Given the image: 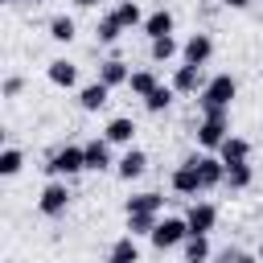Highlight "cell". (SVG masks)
Here are the masks:
<instances>
[{"mask_svg": "<svg viewBox=\"0 0 263 263\" xmlns=\"http://www.w3.org/2000/svg\"><path fill=\"white\" fill-rule=\"evenodd\" d=\"M70 185L62 181V177H49V185L41 189V197H37V214L41 218H62L66 210H70Z\"/></svg>", "mask_w": 263, "mask_h": 263, "instance_id": "cell-4", "label": "cell"}, {"mask_svg": "<svg viewBox=\"0 0 263 263\" xmlns=\"http://www.w3.org/2000/svg\"><path fill=\"white\" fill-rule=\"evenodd\" d=\"M111 12L119 16V25H123V29H136V25H144V8H140L136 0H119Z\"/></svg>", "mask_w": 263, "mask_h": 263, "instance_id": "cell-28", "label": "cell"}, {"mask_svg": "<svg viewBox=\"0 0 263 263\" xmlns=\"http://www.w3.org/2000/svg\"><path fill=\"white\" fill-rule=\"evenodd\" d=\"M111 140L107 136H90L86 144H82V152H86V173H107V168H115V156H111Z\"/></svg>", "mask_w": 263, "mask_h": 263, "instance_id": "cell-8", "label": "cell"}, {"mask_svg": "<svg viewBox=\"0 0 263 263\" xmlns=\"http://www.w3.org/2000/svg\"><path fill=\"white\" fill-rule=\"evenodd\" d=\"M197 173H201V189L226 185V160L218 152H197Z\"/></svg>", "mask_w": 263, "mask_h": 263, "instance_id": "cell-10", "label": "cell"}, {"mask_svg": "<svg viewBox=\"0 0 263 263\" xmlns=\"http://www.w3.org/2000/svg\"><path fill=\"white\" fill-rule=\"evenodd\" d=\"M222 8H234V12H242V8H251V0H218Z\"/></svg>", "mask_w": 263, "mask_h": 263, "instance_id": "cell-33", "label": "cell"}, {"mask_svg": "<svg viewBox=\"0 0 263 263\" xmlns=\"http://www.w3.org/2000/svg\"><path fill=\"white\" fill-rule=\"evenodd\" d=\"M45 177H62V181H70V177H78V173H86V152H82V144H62V148H53L49 156H45Z\"/></svg>", "mask_w": 263, "mask_h": 263, "instance_id": "cell-1", "label": "cell"}, {"mask_svg": "<svg viewBox=\"0 0 263 263\" xmlns=\"http://www.w3.org/2000/svg\"><path fill=\"white\" fill-rule=\"evenodd\" d=\"M168 185H173V193H181V197H197V193H205V189H201V173H197V152L185 156V160L173 168Z\"/></svg>", "mask_w": 263, "mask_h": 263, "instance_id": "cell-7", "label": "cell"}, {"mask_svg": "<svg viewBox=\"0 0 263 263\" xmlns=\"http://www.w3.org/2000/svg\"><path fill=\"white\" fill-rule=\"evenodd\" d=\"M156 222H160V214H127V234H136V238H152Z\"/></svg>", "mask_w": 263, "mask_h": 263, "instance_id": "cell-29", "label": "cell"}, {"mask_svg": "<svg viewBox=\"0 0 263 263\" xmlns=\"http://www.w3.org/2000/svg\"><path fill=\"white\" fill-rule=\"evenodd\" d=\"M214 58V37L210 33H189L185 45H181V62H193V66H205Z\"/></svg>", "mask_w": 263, "mask_h": 263, "instance_id": "cell-12", "label": "cell"}, {"mask_svg": "<svg viewBox=\"0 0 263 263\" xmlns=\"http://www.w3.org/2000/svg\"><path fill=\"white\" fill-rule=\"evenodd\" d=\"M205 82H210L205 66H193V62L173 66V78H168V86H173L177 95H201V90H205Z\"/></svg>", "mask_w": 263, "mask_h": 263, "instance_id": "cell-6", "label": "cell"}, {"mask_svg": "<svg viewBox=\"0 0 263 263\" xmlns=\"http://www.w3.org/2000/svg\"><path fill=\"white\" fill-rule=\"evenodd\" d=\"M234 95H238V82H234V74H210L205 90L197 95V107H201V115H205V111H230Z\"/></svg>", "mask_w": 263, "mask_h": 263, "instance_id": "cell-2", "label": "cell"}, {"mask_svg": "<svg viewBox=\"0 0 263 263\" xmlns=\"http://www.w3.org/2000/svg\"><path fill=\"white\" fill-rule=\"evenodd\" d=\"M74 8H99V0H70Z\"/></svg>", "mask_w": 263, "mask_h": 263, "instance_id": "cell-34", "label": "cell"}, {"mask_svg": "<svg viewBox=\"0 0 263 263\" xmlns=\"http://www.w3.org/2000/svg\"><path fill=\"white\" fill-rule=\"evenodd\" d=\"M156 86H160L156 70H132V78H127V90H132L136 99H148V95H152Z\"/></svg>", "mask_w": 263, "mask_h": 263, "instance_id": "cell-25", "label": "cell"}, {"mask_svg": "<svg viewBox=\"0 0 263 263\" xmlns=\"http://www.w3.org/2000/svg\"><path fill=\"white\" fill-rule=\"evenodd\" d=\"M25 4H41V0H25Z\"/></svg>", "mask_w": 263, "mask_h": 263, "instance_id": "cell-36", "label": "cell"}, {"mask_svg": "<svg viewBox=\"0 0 263 263\" xmlns=\"http://www.w3.org/2000/svg\"><path fill=\"white\" fill-rule=\"evenodd\" d=\"M95 37H99V45H115V41L123 37V25H119V16H115V12H103V16L95 21Z\"/></svg>", "mask_w": 263, "mask_h": 263, "instance_id": "cell-22", "label": "cell"}, {"mask_svg": "<svg viewBox=\"0 0 263 263\" xmlns=\"http://www.w3.org/2000/svg\"><path fill=\"white\" fill-rule=\"evenodd\" d=\"M173 99H177V90H173L168 82H160V86H156L148 99H140V103H144V111H148V115H164V111L173 107Z\"/></svg>", "mask_w": 263, "mask_h": 263, "instance_id": "cell-23", "label": "cell"}, {"mask_svg": "<svg viewBox=\"0 0 263 263\" xmlns=\"http://www.w3.org/2000/svg\"><path fill=\"white\" fill-rule=\"evenodd\" d=\"M144 173H148V152L136 148V144L123 148V156L115 160V177H119V181H136V177H144Z\"/></svg>", "mask_w": 263, "mask_h": 263, "instance_id": "cell-9", "label": "cell"}, {"mask_svg": "<svg viewBox=\"0 0 263 263\" xmlns=\"http://www.w3.org/2000/svg\"><path fill=\"white\" fill-rule=\"evenodd\" d=\"M45 78H49V86H58V90H74V86H78V66H74L70 58H53V62L45 66Z\"/></svg>", "mask_w": 263, "mask_h": 263, "instance_id": "cell-13", "label": "cell"}, {"mask_svg": "<svg viewBox=\"0 0 263 263\" xmlns=\"http://www.w3.org/2000/svg\"><path fill=\"white\" fill-rule=\"evenodd\" d=\"M21 90H25V78H21V74H8V78H4V99H16Z\"/></svg>", "mask_w": 263, "mask_h": 263, "instance_id": "cell-32", "label": "cell"}, {"mask_svg": "<svg viewBox=\"0 0 263 263\" xmlns=\"http://www.w3.org/2000/svg\"><path fill=\"white\" fill-rule=\"evenodd\" d=\"M193 136H197V148L201 152H218L222 140L230 136V111H205Z\"/></svg>", "mask_w": 263, "mask_h": 263, "instance_id": "cell-3", "label": "cell"}, {"mask_svg": "<svg viewBox=\"0 0 263 263\" xmlns=\"http://www.w3.org/2000/svg\"><path fill=\"white\" fill-rule=\"evenodd\" d=\"M173 25H177V16H173L168 8H156V12H148V16H144V25H140V29H144V37H148V41H156V37H168V33H173Z\"/></svg>", "mask_w": 263, "mask_h": 263, "instance_id": "cell-17", "label": "cell"}, {"mask_svg": "<svg viewBox=\"0 0 263 263\" xmlns=\"http://www.w3.org/2000/svg\"><path fill=\"white\" fill-rule=\"evenodd\" d=\"M210 263H259V255H247V251H238V247H226V251H218Z\"/></svg>", "mask_w": 263, "mask_h": 263, "instance_id": "cell-31", "label": "cell"}, {"mask_svg": "<svg viewBox=\"0 0 263 263\" xmlns=\"http://www.w3.org/2000/svg\"><path fill=\"white\" fill-rule=\"evenodd\" d=\"M160 210H164V197H160V193H152V189L123 197V214H160Z\"/></svg>", "mask_w": 263, "mask_h": 263, "instance_id": "cell-18", "label": "cell"}, {"mask_svg": "<svg viewBox=\"0 0 263 263\" xmlns=\"http://www.w3.org/2000/svg\"><path fill=\"white\" fill-rule=\"evenodd\" d=\"M74 37H78V21H74V16H66V12L49 16V41H58V45H70Z\"/></svg>", "mask_w": 263, "mask_h": 263, "instance_id": "cell-21", "label": "cell"}, {"mask_svg": "<svg viewBox=\"0 0 263 263\" xmlns=\"http://www.w3.org/2000/svg\"><path fill=\"white\" fill-rule=\"evenodd\" d=\"M259 263H263V238H259Z\"/></svg>", "mask_w": 263, "mask_h": 263, "instance_id": "cell-35", "label": "cell"}, {"mask_svg": "<svg viewBox=\"0 0 263 263\" xmlns=\"http://www.w3.org/2000/svg\"><path fill=\"white\" fill-rule=\"evenodd\" d=\"M185 222H189V234H210L218 226V205L214 201H193L185 210Z\"/></svg>", "mask_w": 263, "mask_h": 263, "instance_id": "cell-11", "label": "cell"}, {"mask_svg": "<svg viewBox=\"0 0 263 263\" xmlns=\"http://www.w3.org/2000/svg\"><path fill=\"white\" fill-rule=\"evenodd\" d=\"M136 132H140V127H136L132 115H115V119H107V127H103V136H107L115 148H132V144H136Z\"/></svg>", "mask_w": 263, "mask_h": 263, "instance_id": "cell-15", "label": "cell"}, {"mask_svg": "<svg viewBox=\"0 0 263 263\" xmlns=\"http://www.w3.org/2000/svg\"><path fill=\"white\" fill-rule=\"evenodd\" d=\"M218 156H222L226 164L251 160V140H242V136H226V140H222V148H218Z\"/></svg>", "mask_w": 263, "mask_h": 263, "instance_id": "cell-24", "label": "cell"}, {"mask_svg": "<svg viewBox=\"0 0 263 263\" xmlns=\"http://www.w3.org/2000/svg\"><path fill=\"white\" fill-rule=\"evenodd\" d=\"M21 168H25V152H21V148H12V144H8V148H0V177H16Z\"/></svg>", "mask_w": 263, "mask_h": 263, "instance_id": "cell-30", "label": "cell"}, {"mask_svg": "<svg viewBox=\"0 0 263 263\" xmlns=\"http://www.w3.org/2000/svg\"><path fill=\"white\" fill-rule=\"evenodd\" d=\"M107 103H111V86H107V82H99V78H95V82H86V86H78V107H82L86 115H95V111H103Z\"/></svg>", "mask_w": 263, "mask_h": 263, "instance_id": "cell-14", "label": "cell"}, {"mask_svg": "<svg viewBox=\"0 0 263 263\" xmlns=\"http://www.w3.org/2000/svg\"><path fill=\"white\" fill-rule=\"evenodd\" d=\"M177 53H181V45H177V37H173V33H168V37H156V41H148V58H152L156 66H160V62H173Z\"/></svg>", "mask_w": 263, "mask_h": 263, "instance_id": "cell-26", "label": "cell"}, {"mask_svg": "<svg viewBox=\"0 0 263 263\" xmlns=\"http://www.w3.org/2000/svg\"><path fill=\"white\" fill-rule=\"evenodd\" d=\"M127 78H132V66L123 58H103L99 62V82H107L111 90L115 86H127Z\"/></svg>", "mask_w": 263, "mask_h": 263, "instance_id": "cell-16", "label": "cell"}, {"mask_svg": "<svg viewBox=\"0 0 263 263\" xmlns=\"http://www.w3.org/2000/svg\"><path fill=\"white\" fill-rule=\"evenodd\" d=\"M181 255H185V263H210V259H214L210 234H189V238L181 242Z\"/></svg>", "mask_w": 263, "mask_h": 263, "instance_id": "cell-20", "label": "cell"}, {"mask_svg": "<svg viewBox=\"0 0 263 263\" xmlns=\"http://www.w3.org/2000/svg\"><path fill=\"white\" fill-rule=\"evenodd\" d=\"M251 181H255V168H251V160L226 164V189H247Z\"/></svg>", "mask_w": 263, "mask_h": 263, "instance_id": "cell-27", "label": "cell"}, {"mask_svg": "<svg viewBox=\"0 0 263 263\" xmlns=\"http://www.w3.org/2000/svg\"><path fill=\"white\" fill-rule=\"evenodd\" d=\"M185 238H189V222L177 218V214H164V218L156 222V230H152L148 242H152L156 251H173V247H181Z\"/></svg>", "mask_w": 263, "mask_h": 263, "instance_id": "cell-5", "label": "cell"}, {"mask_svg": "<svg viewBox=\"0 0 263 263\" xmlns=\"http://www.w3.org/2000/svg\"><path fill=\"white\" fill-rule=\"evenodd\" d=\"M107 263H140V242H136V234H119V238L107 247Z\"/></svg>", "mask_w": 263, "mask_h": 263, "instance_id": "cell-19", "label": "cell"}]
</instances>
